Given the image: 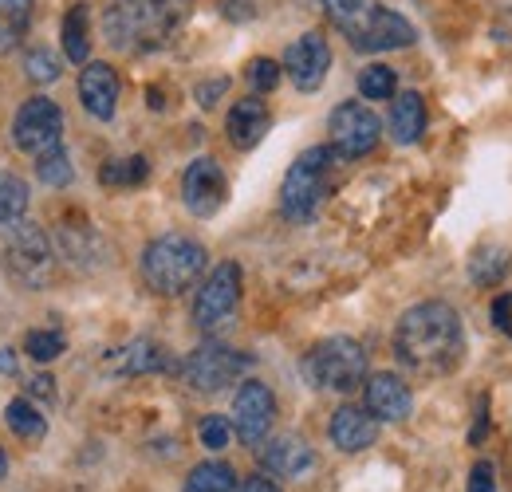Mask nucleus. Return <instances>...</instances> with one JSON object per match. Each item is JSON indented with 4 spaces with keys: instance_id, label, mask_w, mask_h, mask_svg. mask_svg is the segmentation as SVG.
Wrapping results in <instances>:
<instances>
[{
    "instance_id": "nucleus-32",
    "label": "nucleus",
    "mask_w": 512,
    "mask_h": 492,
    "mask_svg": "<svg viewBox=\"0 0 512 492\" xmlns=\"http://www.w3.org/2000/svg\"><path fill=\"white\" fill-rule=\"evenodd\" d=\"M60 71H64V63H60L56 52H48V48H32V52L24 56V75H28L32 83H40V87L56 83Z\"/></svg>"
},
{
    "instance_id": "nucleus-33",
    "label": "nucleus",
    "mask_w": 512,
    "mask_h": 492,
    "mask_svg": "<svg viewBox=\"0 0 512 492\" xmlns=\"http://www.w3.org/2000/svg\"><path fill=\"white\" fill-rule=\"evenodd\" d=\"M24 351L36 359V363H52L67 351V339L60 331H28L24 335Z\"/></svg>"
},
{
    "instance_id": "nucleus-13",
    "label": "nucleus",
    "mask_w": 512,
    "mask_h": 492,
    "mask_svg": "<svg viewBox=\"0 0 512 492\" xmlns=\"http://www.w3.org/2000/svg\"><path fill=\"white\" fill-rule=\"evenodd\" d=\"M284 71L292 79V87L300 95L320 91L327 71H331V48L323 40V32H304L288 52H284Z\"/></svg>"
},
{
    "instance_id": "nucleus-42",
    "label": "nucleus",
    "mask_w": 512,
    "mask_h": 492,
    "mask_svg": "<svg viewBox=\"0 0 512 492\" xmlns=\"http://www.w3.org/2000/svg\"><path fill=\"white\" fill-rule=\"evenodd\" d=\"M233 492H280V485H276L272 477H249L241 489H233Z\"/></svg>"
},
{
    "instance_id": "nucleus-12",
    "label": "nucleus",
    "mask_w": 512,
    "mask_h": 492,
    "mask_svg": "<svg viewBox=\"0 0 512 492\" xmlns=\"http://www.w3.org/2000/svg\"><path fill=\"white\" fill-rule=\"evenodd\" d=\"M182 201L193 217H213L229 201V178L213 158H193L182 178Z\"/></svg>"
},
{
    "instance_id": "nucleus-5",
    "label": "nucleus",
    "mask_w": 512,
    "mask_h": 492,
    "mask_svg": "<svg viewBox=\"0 0 512 492\" xmlns=\"http://www.w3.org/2000/svg\"><path fill=\"white\" fill-rule=\"evenodd\" d=\"M0 264L16 284L44 288L52 280V264H56L48 233L28 217H16V221L0 225Z\"/></svg>"
},
{
    "instance_id": "nucleus-21",
    "label": "nucleus",
    "mask_w": 512,
    "mask_h": 492,
    "mask_svg": "<svg viewBox=\"0 0 512 492\" xmlns=\"http://www.w3.org/2000/svg\"><path fill=\"white\" fill-rule=\"evenodd\" d=\"M386 126H390V138H394L398 146L418 142L422 130H426V103H422V95H418V91H402V95H394Z\"/></svg>"
},
{
    "instance_id": "nucleus-39",
    "label": "nucleus",
    "mask_w": 512,
    "mask_h": 492,
    "mask_svg": "<svg viewBox=\"0 0 512 492\" xmlns=\"http://www.w3.org/2000/svg\"><path fill=\"white\" fill-rule=\"evenodd\" d=\"M493 323H497L501 335L512 339V292H501V296L493 300Z\"/></svg>"
},
{
    "instance_id": "nucleus-18",
    "label": "nucleus",
    "mask_w": 512,
    "mask_h": 492,
    "mask_svg": "<svg viewBox=\"0 0 512 492\" xmlns=\"http://www.w3.org/2000/svg\"><path fill=\"white\" fill-rule=\"evenodd\" d=\"M327 433H331L335 449H343V453H363V449H371V445L379 441V422H375L363 406H339V410L331 414V422H327Z\"/></svg>"
},
{
    "instance_id": "nucleus-37",
    "label": "nucleus",
    "mask_w": 512,
    "mask_h": 492,
    "mask_svg": "<svg viewBox=\"0 0 512 492\" xmlns=\"http://www.w3.org/2000/svg\"><path fill=\"white\" fill-rule=\"evenodd\" d=\"M217 8H221V16L233 20V24H249L256 16V0H217Z\"/></svg>"
},
{
    "instance_id": "nucleus-19",
    "label": "nucleus",
    "mask_w": 512,
    "mask_h": 492,
    "mask_svg": "<svg viewBox=\"0 0 512 492\" xmlns=\"http://www.w3.org/2000/svg\"><path fill=\"white\" fill-rule=\"evenodd\" d=\"M268 126H272V115H268L264 99H260V95H249V99H241V103L229 111L225 134H229V142H233L237 150H253L256 142L268 134Z\"/></svg>"
},
{
    "instance_id": "nucleus-4",
    "label": "nucleus",
    "mask_w": 512,
    "mask_h": 492,
    "mask_svg": "<svg viewBox=\"0 0 512 492\" xmlns=\"http://www.w3.org/2000/svg\"><path fill=\"white\" fill-rule=\"evenodd\" d=\"M335 162H339V154L331 146H312L288 166L284 185H280V213L292 225H312L316 221V213L331 193V166Z\"/></svg>"
},
{
    "instance_id": "nucleus-3",
    "label": "nucleus",
    "mask_w": 512,
    "mask_h": 492,
    "mask_svg": "<svg viewBox=\"0 0 512 492\" xmlns=\"http://www.w3.org/2000/svg\"><path fill=\"white\" fill-rule=\"evenodd\" d=\"M205 260H209V252L201 241H193L186 233H166L142 248V280L158 296H182L186 288L201 280Z\"/></svg>"
},
{
    "instance_id": "nucleus-2",
    "label": "nucleus",
    "mask_w": 512,
    "mask_h": 492,
    "mask_svg": "<svg viewBox=\"0 0 512 492\" xmlns=\"http://www.w3.org/2000/svg\"><path fill=\"white\" fill-rule=\"evenodd\" d=\"M193 0H111L103 28L123 52H158L178 40L190 20Z\"/></svg>"
},
{
    "instance_id": "nucleus-31",
    "label": "nucleus",
    "mask_w": 512,
    "mask_h": 492,
    "mask_svg": "<svg viewBox=\"0 0 512 492\" xmlns=\"http://www.w3.org/2000/svg\"><path fill=\"white\" fill-rule=\"evenodd\" d=\"M71 174H75V170H71V158H67L60 146L36 158V178L48 185V189H64V185H71Z\"/></svg>"
},
{
    "instance_id": "nucleus-22",
    "label": "nucleus",
    "mask_w": 512,
    "mask_h": 492,
    "mask_svg": "<svg viewBox=\"0 0 512 492\" xmlns=\"http://www.w3.org/2000/svg\"><path fill=\"white\" fill-rule=\"evenodd\" d=\"M64 56L71 63H87L91 56V8L71 4L64 16Z\"/></svg>"
},
{
    "instance_id": "nucleus-11",
    "label": "nucleus",
    "mask_w": 512,
    "mask_h": 492,
    "mask_svg": "<svg viewBox=\"0 0 512 492\" xmlns=\"http://www.w3.org/2000/svg\"><path fill=\"white\" fill-rule=\"evenodd\" d=\"M272 422H276V394L256 378L241 382V390L233 398V430H237V437L245 445H256V441L268 437Z\"/></svg>"
},
{
    "instance_id": "nucleus-10",
    "label": "nucleus",
    "mask_w": 512,
    "mask_h": 492,
    "mask_svg": "<svg viewBox=\"0 0 512 492\" xmlns=\"http://www.w3.org/2000/svg\"><path fill=\"white\" fill-rule=\"evenodd\" d=\"M60 138H64V111H60V103L36 95V99H28L16 111V119H12V142L24 154H36L40 158V154L56 150Z\"/></svg>"
},
{
    "instance_id": "nucleus-40",
    "label": "nucleus",
    "mask_w": 512,
    "mask_h": 492,
    "mask_svg": "<svg viewBox=\"0 0 512 492\" xmlns=\"http://www.w3.org/2000/svg\"><path fill=\"white\" fill-rule=\"evenodd\" d=\"M28 394L40 398V402H56V382H52V374H32V378H28Z\"/></svg>"
},
{
    "instance_id": "nucleus-1",
    "label": "nucleus",
    "mask_w": 512,
    "mask_h": 492,
    "mask_svg": "<svg viewBox=\"0 0 512 492\" xmlns=\"http://www.w3.org/2000/svg\"><path fill=\"white\" fill-rule=\"evenodd\" d=\"M465 351V331H461V315L442 304V300H426L406 308V315L394 327V355L398 363L422 378H442L461 363Z\"/></svg>"
},
{
    "instance_id": "nucleus-30",
    "label": "nucleus",
    "mask_w": 512,
    "mask_h": 492,
    "mask_svg": "<svg viewBox=\"0 0 512 492\" xmlns=\"http://www.w3.org/2000/svg\"><path fill=\"white\" fill-rule=\"evenodd\" d=\"M394 87H398V79H394V71L386 67V63H371V67H363L359 71V95L363 99H394Z\"/></svg>"
},
{
    "instance_id": "nucleus-26",
    "label": "nucleus",
    "mask_w": 512,
    "mask_h": 492,
    "mask_svg": "<svg viewBox=\"0 0 512 492\" xmlns=\"http://www.w3.org/2000/svg\"><path fill=\"white\" fill-rule=\"evenodd\" d=\"M4 422L16 437H28V441H40L48 433V418L28 402V398H12L8 410H4Z\"/></svg>"
},
{
    "instance_id": "nucleus-44",
    "label": "nucleus",
    "mask_w": 512,
    "mask_h": 492,
    "mask_svg": "<svg viewBox=\"0 0 512 492\" xmlns=\"http://www.w3.org/2000/svg\"><path fill=\"white\" fill-rule=\"evenodd\" d=\"M4 473H8V457H4V449H0V481H4Z\"/></svg>"
},
{
    "instance_id": "nucleus-24",
    "label": "nucleus",
    "mask_w": 512,
    "mask_h": 492,
    "mask_svg": "<svg viewBox=\"0 0 512 492\" xmlns=\"http://www.w3.org/2000/svg\"><path fill=\"white\" fill-rule=\"evenodd\" d=\"M505 272H509V248L505 245H481L469 256V276H473V284H481V288L501 284Z\"/></svg>"
},
{
    "instance_id": "nucleus-35",
    "label": "nucleus",
    "mask_w": 512,
    "mask_h": 492,
    "mask_svg": "<svg viewBox=\"0 0 512 492\" xmlns=\"http://www.w3.org/2000/svg\"><path fill=\"white\" fill-rule=\"evenodd\" d=\"M276 83H280V63H276V60L260 56V60L249 63V87H253L256 95H268V91H276Z\"/></svg>"
},
{
    "instance_id": "nucleus-25",
    "label": "nucleus",
    "mask_w": 512,
    "mask_h": 492,
    "mask_svg": "<svg viewBox=\"0 0 512 492\" xmlns=\"http://www.w3.org/2000/svg\"><path fill=\"white\" fill-rule=\"evenodd\" d=\"M375 8H379V0H323V12L335 20V28H343L347 40L371 20Z\"/></svg>"
},
{
    "instance_id": "nucleus-6",
    "label": "nucleus",
    "mask_w": 512,
    "mask_h": 492,
    "mask_svg": "<svg viewBox=\"0 0 512 492\" xmlns=\"http://www.w3.org/2000/svg\"><path fill=\"white\" fill-rule=\"evenodd\" d=\"M300 370H304L308 386H316V390L351 394V390H359L367 382V351L351 335H335V339L316 343L304 355Z\"/></svg>"
},
{
    "instance_id": "nucleus-17",
    "label": "nucleus",
    "mask_w": 512,
    "mask_h": 492,
    "mask_svg": "<svg viewBox=\"0 0 512 492\" xmlns=\"http://www.w3.org/2000/svg\"><path fill=\"white\" fill-rule=\"evenodd\" d=\"M79 99L95 119H115L119 107V75L111 63H87L79 75Z\"/></svg>"
},
{
    "instance_id": "nucleus-9",
    "label": "nucleus",
    "mask_w": 512,
    "mask_h": 492,
    "mask_svg": "<svg viewBox=\"0 0 512 492\" xmlns=\"http://www.w3.org/2000/svg\"><path fill=\"white\" fill-rule=\"evenodd\" d=\"M327 130H331V150H335L339 158H363V154H371V150L379 146V138H383L379 115H375L371 107H363L359 99L339 103V107L331 111V119H327Z\"/></svg>"
},
{
    "instance_id": "nucleus-7",
    "label": "nucleus",
    "mask_w": 512,
    "mask_h": 492,
    "mask_svg": "<svg viewBox=\"0 0 512 492\" xmlns=\"http://www.w3.org/2000/svg\"><path fill=\"white\" fill-rule=\"evenodd\" d=\"M237 304H241V264L225 260L217 264L205 284L197 288V300H193V323L201 331H217L225 327L233 315H237Z\"/></svg>"
},
{
    "instance_id": "nucleus-28",
    "label": "nucleus",
    "mask_w": 512,
    "mask_h": 492,
    "mask_svg": "<svg viewBox=\"0 0 512 492\" xmlns=\"http://www.w3.org/2000/svg\"><path fill=\"white\" fill-rule=\"evenodd\" d=\"M146 174H150L146 158L134 154V158H115V162H107V166L99 170V182L107 185V189H130V185L142 182Z\"/></svg>"
},
{
    "instance_id": "nucleus-41",
    "label": "nucleus",
    "mask_w": 512,
    "mask_h": 492,
    "mask_svg": "<svg viewBox=\"0 0 512 492\" xmlns=\"http://www.w3.org/2000/svg\"><path fill=\"white\" fill-rule=\"evenodd\" d=\"M485 430H489V398H481V410H477V426L469 430V445H481V441H485Z\"/></svg>"
},
{
    "instance_id": "nucleus-34",
    "label": "nucleus",
    "mask_w": 512,
    "mask_h": 492,
    "mask_svg": "<svg viewBox=\"0 0 512 492\" xmlns=\"http://www.w3.org/2000/svg\"><path fill=\"white\" fill-rule=\"evenodd\" d=\"M197 437H201V445H205V449L221 453V449H225V445L233 441V426H229L225 418L209 414V418H201V426H197Z\"/></svg>"
},
{
    "instance_id": "nucleus-14",
    "label": "nucleus",
    "mask_w": 512,
    "mask_h": 492,
    "mask_svg": "<svg viewBox=\"0 0 512 492\" xmlns=\"http://www.w3.org/2000/svg\"><path fill=\"white\" fill-rule=\"evenodd\" d=\"M414 40H418L414 24L406 16H398V12H390V8L379 4L371 12V20L351 36V48L355 52H398V48H410Z\"/></svg>"
},
{
    "instance_id": "nucleus-38",
    "label": "nucleus",
    "mask_w": 512,
    "mask_h": 492,
    "mask_svg": "<svg viewBox=\"0 0 512 492\" xmlns=\"http://www.w3.org/2000/svg\"><path fill=\"white\" fill-rule=\"evenodd\" d=\"M465 492H497L493 465H489V461H477V465L469 469V485H465Z\"/></svg>"
},
{
    "instance_id": "nucleus-43",
    "label": "nucleus",
    "mask_w": 512,
    "mask_h": 492,
    "mask_svg": "<svg viewBox=\"0 0 512 492\" xmlns=\"http://www.w3.org/2000/svg\"><path fill=\"white\" fill-rule=\"evenodd\" d=\"M0 370L4 374H16V355L12 351H0Z\"/></svg>"
},
{
    "instance_id": "nucleus-27",
    "label": "nucleus",
    "mask_w": 512,
    "mask_h": 492,
    "mask_svg": "<svg viewBox=\"0 0 512 492\" xmlns=\"http://www.w3.org/2000/svg\"><path fill=\"white\" fill-rule=\"evenodd\" d=\"M237 489V473L225 461H201L186 477V492H233Z\"/></svg>"
},
{
    "instance_id": "nucleus-15",
    "label": "nucleus",
    "mask_w": 512,
    "mask_h": 492,
    "mask_svg": "<svg viewBox=\"0 0 512 492\" xmlns=\"http://www.w3.org/2000/svg\"><path fill=\"white\" fill-rule=\"evenodd\" d=\"M260 465L280 481H300L316 469V449L296 433H280L260 449Z\"/></svg>"
},
{
    "instance_id": "nucleus-20",
    "label": "nucleus",
    "mask_w": 512,
    "mask_h": 492,
    "mask_svg": "<svg viewBox=\"0 0 512 492\" xmlns=\"http://www.w3.org/2000/svg\"><path fill=\"white\" fill-rule=\"evenodd\" d=\"M103 367L111 374H123V378H134V374H154V370H166V355L154 339H134L127 347L111 351L103 359Z\"/></svg>"
},
{
    "instance_id": "nucleus-16",
    "label": "nucleus",
    "mask_w": 512,
    "mask_h": 492,
    "mask_svg": "<svg viewBox=\"0 0 512 492\" xmlns=\"http://www.w3.org/2000/svg\"><path fill=\"white\" fill-rule=\"evenodd\" d=\"M414 410V394L398 374H367V414L375 422H406Z\"/></svg>"
},
{
    "instance_id": "nucleus-29",
    "label": "nucleus",
    "mask_w": 512,
    "mask_h": 492,
    "mask_svg": "<svg viewBox=\"0 0 512 492\" xmlns=\"http://www.w3.org/2000/svg\"><path fill=\"white\" fill-rule=\"evenodd\" d=\"M24 209H28V185L20 182L16 174L0 170V225L24 217Z\"/></svg>"
},
{
    "instance_id": "nucleus-36",
    "label": "nucleus",
    "mask_w": 512,
    "mask_h": 492,
    "mask_svg": "<svg viewBox=\"0 0 512 492\" xmlns=\"http://www.w3.org/2000/svg\"><path fill=\"white\" fill-rule=\"evenodd\" d=\"M225 91H229V79H225V75H217V79L197 83V91H193V95H197V103L209 111V107H217V103H221V95H225Z\"/></svg>"
},
{
    "instance_id": "nucleus-8",
    "label": "nucleus",
    "mask_w": 512,
    "mask_h": 492,
    "mask_svg": "<svg viewBox=\"0 0 512 492\" xmlns=\"http://www.w3.org/2000/svg\"><path fill=\"white\" fill-rule=\"evenodd\" d=\"M249 367H253L249 355H241V351H233L225 343H205V347H197L190 359L182 363V378L190 382L197 394H217V390L233 386Z\"/></svg>"
},
{
    "instance_id": "nucleus-23",
    "label": "nucleus",
    "mask_w": 512,
    "mask_h": 492,
    "mask_svg": "<svg viewBox=\"0 0 512 492\" xmlns=\"http://www.w3.org/2000/svg\"><path fill=\"white\" fill-rule=\"evenodd\" d=\"M32 28V0H0V56L16 52Z\"/></svg>"
}]
</instances>
